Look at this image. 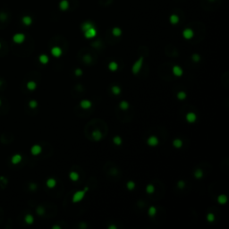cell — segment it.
<instances>
[{"mask_svg":"<svg viewBox=\"0 0 229 229\" xmlns=\"http://www.w3.org/2000/svg\"><path fill=\"white\" fill-rule=\"evenodd\" d=\"M89 190L88 187L84 188L83 190L81 191H77V192H75V193H73V197H72V202L73 203H78L80 202L82 199L84 198V196H85L86 193H87V191Z\"/></svg>","mask_w":229,"mask_h":229,"instance_id":"1","label":"cell"},{"mask_svg":"<svg viewBox=\"0 0 229 229\" xmlns=\"http://www.w3.org/2000/svg\"><path fill=\"white\" fill-rule=\"evenodd\" d=\"M143 60H144L143 57H139V59L136 60V62L133 64V67H132V72H133V74H138L140 73V71H141L143 65Z\"/></svg>","mask_w":229,"mask_h":229,"instance_id":"2","label":"cell"},{"mask_svg":"<svg viewBox=\"0 0 229 229\" xmlns=\"http://www.w3.org/2000/svg\"><path fill=\"white\" fill-rule=\"evenodd\" d=\"M96 35H97V31H96V29L94 28V26L88 29L87 31H84V37L88 39H93L94 37H96Z\"/></svg>","mask_w":229,"mask_h":229,"instance_id":"3","label":"cell"},{"mask_svg":"<svg viewBox=\"0 0 229 229\" xmlns=\"http://www.w3.org/2000/svg\"><path fill=\"white\" fill-rule=\"evenodd\" d=\"M159 139L158 137H156L155 135H152L150 137H149L148 140H147V144L150 147H156V146L159 145Z\"/></svg>","mask_w":229,"mask_h":229,"instance_id":"4","label":"cell"},{"mask_svg":"<svg viewBox=\"0 0 229 229\" xmlns=\"http://www.w3.org/2000/svg\"><path fill=\"white\" fill-rule=\"evenodd\" d=\"M193 36H194V32H193V31L192 29L187 28V29H185V30H183V37L185 39H193Z\"/></svg>","mask_w":229,"mask_h":229,"instance_id":"5","label":"cell"},{"mask_svg":"<svg viewBox=\"0 0 229 229\" xmlns=\"http://www.w3.org/2000/svg\"><path fill=\"white\" fill-rule=\"evenodd\" d=\"M42 148L41 146L39 145V144H35L31 148V153L33 155V156H38L39 154L41 153Z\"/></svg>","mask_w":229,"mask_h":229,"instance_id":"6","label":"cell"},{"mask_svg":"<svg viewBox=\"0 0 229 229\" xmlns=\"http://www.w3.org/2000/svg\"><path fill=\"white\" fill-rule=\"evenodd\" d=\"M185 118H186V121H187L188 123L193 124V123H195L196 120H197V114L194 112H189L186 114Z\"/></svg>","mask_w":229,"mask_h":229,"instance_id":"7","label":"cell"},{"mask_svg":"<svg viewBox=\"0 0 229 229\" xmlns=\"http://www.w3.org/2000/svg\"><path fill=\"white\" fill-rule=\"evenodd\" d=\"M63 50L61 47H53L51 48V54H52L53 57H59L62 56Z\"/></svg>","mask_w":229,"mask_h":229,"instance_id":"8","label":"cell"},{"mask_svg":"<svg viewBox=\"0 0 229 229\" xmlns=\"http://www.w3.org/2000/svg\"><path fill=\"white\" fill-rule=\"evenodd\" d=\"M172 72L174 73V75L177 76V77L182 76L183 73V69L180 67L179 65H174V66H173V69H172Z\"/></svg>","mask_w":229,"mask_h":229,"instance_id":"9","label":"cell"},{"mask_svg":"<svg viewBox=\"0 0 229 229\" xmlns=\"http://www.w3.org/2000/svg\"><path fill=\"white\" fill-rule=\"evenodd\" d=\"M13 41L15 42V43H17V44H22V43L24 41V39H25V36L22 33L15 34V35L13 36Z\"/></svg>","mask_w":229,"mask_h":229,"instance_id":"10","label":"cell"},{"mask_svg":"<svg viewBox=\"0 0 229 229\" xmlns=\"http://www.w3.org/2000/svg\"><path fill=\"white\" fill-rule=\"evenodd\" d=\"M80 106L82 109H89L91 108V106H92V103L91 101H90L89 99H82L81 102H80Z\"/></svg>","mask_w":229,"mask_h":229,"instance_id":"11","label":"cell"},{"mask_svg":"<svg viewBox=\"0 0 229 229\" xmlns=\"http://www.w3.org/2000/svg\"><path fill=\"white\" fill-rule=\"evenodd\" d=\"M23 160V157L21 154H14L12 158H11V163L13 165H17Z\"/></svg>","mask_w":229,"mask_h":229,"instance_id":"12","label":"cell"},{"mask_svg":"<svg viewBox=\"0 0 229 229\" xmlns=\"http://www.w3.org/2000/svg\"><path fill=\"white\" fill-rule=\"evenodd\" d=\"M91 136H92V139L94 141H98L102 139V133L99 130H94L91 133Z\"/></svg>","mask_w":229,"mask_h":229,"instance_id":"13","label":"cell"},{"mask_svg":"<svg viewBox=\"0 0 229 229\" xmlns=\"http://www.w3.org/2000/svg\"><path fill=\"white\" fill-rule=\"evenodd\" d=\"M46 185H47V188H49V189H53V188L56 187V185H57V180L55 179V178H48V179L47 180V182H46Z\"/></svg>","mask_w":229,"mask_h":229,"instance_id":"14","label":"cell"},{"mask_svg":"<svg viewBox=\"0 0 229 229\" xmlns=\"http://www.w3.org/2000/svg\"><path fill=\"white\" fill-rule=\"evenodd\" d=\"M69 178H70V180L73 181V182H77L79 180V178H80V175H79V174L77 172L73 171L69 174Z\"/></svg>","mask_w":229,"mask_h":229,"instance_id":"15","label":"cell"},{"mask_svg":"<svg viewBox=\"0 0 229 229\" xmlns=\"http://www.w3.org/2000/svg\"><path fill=\"white\" fill-rule=\"evenodd\" d=\"M24 221L27 225H32L34 223V217L31 214H27L24 217Z\"/></svg>","mask_w":229,"mask_h":229,"instance_id":"16","label":"cell"},{"mask_svg":"<svg viewBox=\"0 0 229 229\" xmlns=\"http://www.w3.org/2000/svg\"><path fill=\"white\" fill-rule=\"evenodd\" d=\"M59 7L62 11H66L69 8V2L67 0H62L59 4Z\"/></svg>","mask_w":229,"mask_h":229,"instance_id":"17","label":"cell"},{"mask_svg":"<svg viewBox=\"0 0 229 229\" xmlns=\"http://www.w3.org/2000/svg\"><path fill=\"white\" fill-rule=\"evenodd\" d=\"M217 200H218V202L219 204L224 205V204H226V203L227 202V197L225 195V194H220V195H218Z\"/></svg>","mask_w":229,"mask_h":229,"instance_id":"18","label":"cell"},{"mask_svg":"<svg viewBox=\"0 0 229 229\" xmlns=\"http://www.w3.org/2000/svg\"><path fill=\"white\" fill-rule=\"evenodd\" d=\"M39 60L42 65H47L48 61H49V57H47V55H45V54H42V55H40L39 57Z\"/></svg>","mask_w":229,"mask_h":229,"instance_id":"19","label":"cell"},{"mask_svg":"<svg viewBox=\"0 0 229 229\" xmlns=\"http://www.w3.org/2000/svg\"><path fill=\"white\" fill-rule=\"evenodd\" d=\"M26 87L29 91H34V90H36V88H37V83L34 81H30L27 82Z\"/></svg>","mask_w":229,"mask_h":229,"instance_id":"20","label":"cell"},{"mask_svg":"<svg viewBox=\"0 0 229 229\" xmlns=\"http://www.w3.org/2000/svg\"><path fill=\"white\" fill-rule=\"evenodd\" d=\"M108 69H109L110 71H112V72H115V71L118 69V64H117L116 62H114V61L110 62L109 64H108Z\"/></svg>","mask_w":229,"mask_h":229,"instance_id":"21","label":"cell"},{"mask_svg":"<svg viewBox=\"0 0 229 229\" xmlns=\"http://www.w3.org/2000/svg\"><path fill=\"white\" fill-rule=\"evenodd\" d=\"M111 91H112V93L114 94V95L118 96V95H120V93H121V88H120L119 86L114 85V86H112V88H111Z\"/></svg>","mask_w":229,"mask_h":229,"instance_id":"22","label":"cell"},{"mask_svg":"<svg viewBox=\"0 0 229 229\" xmlns=\"http://www.w3.org/2000/svg\"><path fill=\"white\" fill-rule=\"evenodd\" d=\"M173 146L174 148L180 149L183 146V141L181 139H174V141H173Z\"/></svg>","mask_w":229,"mask_h":229,"instance_id":"23","label":"cell"},{"mask_svg":"<svg viewBox=\"0 0 229 229\" xmlns=\"http://www.w3.org/2000/svg\"><path fill=\"white\" fill-rule=\"evenodd\" d=\"M194 176H195V178H197V179H200V178H202L203 176V170L201 169V168H197V169L194 171Z\"/></svg>","mask_w":229,"mask_h":229,"instance_id":"24","label":"cell"},{"mask_svg":"<svg viewBox=\"0 0 229 229\" xmlns=\"http://www.w3.org/2000/svg\"><path fill=\"white\" fill-rule=\"evenodd\" d=\"M129 103H128L127 101H125V100H123V101H121L119 103V107L120 109L122 110H127L128 108H129Z\"/></svg>","mask_w":229,"mask_h":229,"instance_id":"25","label":"cell"},{"mask_svg":"<svg viewBox=\"0 0 229 229\" xmlns=\"http://www.w3.org/2000/svg\"><path fill=\"white\" fill-rule=\"evenodd\" d=\"M122 142H123V140H122V138H121L120 136L116 135V136H114V138H113V143H114V145L120 146V145H122Z\"/></svg>","mask_w":229,"mask_h":229,"instance_id":"26","label":"cell"},{"mask_svg":"<svg viewBox=\"0 0 229 229\" xmlns=\"http://www.w3.org/2000/svg\"><path fill=\"white\" fill-rule=\"evenodd\" d=\"M112 34L114 37H119L121 34H122V30L118 27H114L112 30Z\"/></svg>","mask_w":229,"mask_h":229,"instance_id":"27","label":"cell"},{"mask_svg":"<svg viewBox=\"0 0 229 229\" xmlns=\"http://www.w3.org/2000/svg\"><path fill=\"white\" fill-rule=\"evenodd\" d=\"M169 20L172 24H177L178 22H179V17H178L176 14H172V15L170 16Z\"/></svg>","mask_w":229,"mask_h":229,"instance_id":"28","label":"cell"},{"mask_svg":"<svg viewBox=\"0 0 229 229\" xmlns=\"http://www.w3.org/2000/svg\"><path fill=\"white\" fill-rule=\"evenodd\" d=\"M148 214L149 217H155V215L157 214V208L154 207V206H151L149 208Z\"/></svg>","mask_w":229,"mask_h":229,"instance_id":"29","label":"cell"},{"mask_svg":"<svg viewBox=\"0 0 229 229\" xmlns=\"http://www.w3.org/2000/svg\"><path fill=\"white\" fill-rule=\"evenodd\" d=\"M154 192H155V186H154L153 184L149 183V184L147 185V187H146V193H149V194H151V193H153Z\"/></svg>","mask_w":229,"mask_h":229,"instance_id":"30","label":"cell"},{"mask_svg":"<svg viewBox=\"0 0 229 229\" xmlns=\"http://www.w3.org/2000/svg\"><path fill=\"white\" fill-rule=\"evenodd\" d=\"M91 27H93V24L91 23H89V22H86V23H84L82 25H81V30H82V31H87L88 29L91 28Z\"/></svg>","mask_w":229,"mask_h":229,"instance_id":"31","label":"cell"},{"mask_svg":"<svg viewBox=\"0 0 229 229\" xmlns=\"http://www.w3.org/2000/svg\"><path fill=\"white\" fill-rule=\"evenodd\" d=\"M186 92H184V91H179L178 93L176 94V97L177 99H179V100H183V99H186Z\"/></svg>","mask_w":229,"mask_h":229,"instance_id":"32","label":"cell"},{"mask_svg":"<svg viewBox=\"0 0 229 229\" xmlns=\"http://www.w3.org/2000/svg\"><path fill=\"white\" fill-rule=\"evenodd\" d=\"M135 183L133 182V181H129V182L126 183V188H127L129 191H132L133 190L134 188H135Z\"/></svg>","mask_w":229,"mask_h":229,"instance_id":"33","label":"cell"},{"mask_svg":"<svg viewBox=\"0 0 229 229\" xmlns=\"http://www.w3.org/2000/svg\"><path fill=\"white\" fill-rule=\"evenodd\" d=\"M29 107H31V109H35L38 107V102L35 99H31V101L29 102Z\"/></svg>","mask_w":229,"mask_h":229,"instance_id":"34","label":"cell"},{"mask_svg":"<svg viewBox=\"0 0 229 229\" xmlns=\"http://www.w3.org/2000/svg\"><path fill=\"white\" fill-rule=\"evenodd\" d=\"M36 212L39 216H43L45 214V208L42 207V206H39L36 209Z\"/></svg>","mask_w":229,"mask_h":229,"instance_id":"35","label":"cell"},{"mask_svg":"<svg viewBox=\"0 0 229 229\" xmlns=\"http://www.w3.org/2000/svg\"><path fill=\"white\" fill-rule=\"evenodd\" d=\"M207 220L209 223H212L215 220V215L213 213H208V215H207Z\"/></svg>","mask_w":229,"mask_h":229,"instance_id":"36","label":"cell"},{"mask_svg":"<svg viewBox=\"0 0 229 229\" xmlns=\"http://www.w3.org/2000/svg\"><path fill=\"white\" fill-rule=\"evenodd\" d=\"M192 60H193V62H199L200 60V56L198 55V54H193L192 56Z\"/></svg>","mask_w":229,"mask_h":229,"instance_id":"37","label":"cell"},{"mask_svg":"<svg viewBox=\"0 0 229 229\" xmlns=\"http://www.w3.org/2000/svg\"><path fill=\"white\" fill-rule=\"evenodd\" d=\"M185 186V182L184 181H183V180H180V181H178L177 182V187L179 188V189H183Z\"/></svg>","mask_w":229,"mask_h":229,"instance_id":"38","label":"cell"},{"mask_svg":"<svg viewBox=\"0 0 229 229\" xmlns=\"http://www.w3.org/2000/svg\"><path fill=\"white\" fill-rule=\"evenodd\" d=\"M91 60H92V58H91V55H89V54H87V55H85L83 57V61L85 63H87V64H89V63L91 62Z\"/></svg>","mask_w":229,"mask_h":229,"instance_id":"39","label":"cell"},{"mask_svg":"<svg viewBox=\"0 0 229 229\" xmlns=\"http://www.w3.org/2000/svg\"><path fill=\"white\" fill-rule=\"evenodd\" d=\"M29 188H30V190H31V191H35V190H37L38 186H37V184L35 183H30V186H29Z\"/></svg>","mask_w":229,"mask_h":229,"instance_id":"40","label":"cell"},{"mask_svg":"<svg viewBox=\"0 0 229 229\" xmlns=\"http://www.w3.org/2000/svg\"><path fill=\"white\" fill-rule=\"evenodd\" d=\"M74 74L76 76H81L82 74V70H81V68H76L75 71H74Z\"/></svg>","mask_w":229,"mask_h":229,"instance_id":"41","label":"cell"},{"mask_svg":"<svg viewBox=\"0 0 229 229\" xmlns=\"http://www.w3.org/2000/svg\"><path fill=\"white\" fill-rule=\"evenodd\" d=\"M23 23L26 24V25H30V24L31 23V19L30 18V17H24Z\"/></svg>","mask_w":229,"mask_h":229,"instance_id":"42","label":"cell"},{"mask_svg":"<svg viewBox=\"0 0 229 229\" xmlns=\"http://www.w3.org/2000/svg\"><path fill=\"white\" fill-rule=\"evenodd\" d=\"M0 181H2V182L5 183V184H6V183H7V182H8L7 179H6L5 176H0Z\"/></svg>","mask_w":229,"mask_h":229,"instance_id":"43","label":"cell"},{"mask_svg":"<svg viewBox=\"0 0 229 229\" xmlns=\"http://www.w3.org/2000/svg\"><path fill=\"white\" fill-rule=\"evenodd\" d=\"M110 172H111V174H114V175L117 174V169H116V168H112V169L110 170Z\"/></svg>","mask_w":229,"mask_h":229,"instance_id":"44","label":"cell"},{"mask_svg":"<svg viewBox=\"0 0 229 229\" xmlns=\"http://www.w3.org/2000/svg\"><path fill=\"white\" fill-rule=\"evenodd\" d=\"M116 226L115 225H110L109 227H108V229H116Z\"/></svg>","mask_w":229,"mask_h":229,"instance_id":"45","label":"cell"},{"mask_svg":"<svg viewBox=\"0 0 229 229\" xmlns=\"http://www.w3.org/2000/svg\"><path fill=\"white\" fill-rule=\"evenodd\" d=\"M52 228H53V229H60L61 227H60L59 226H53Z\"/></svg>","mask_w":229,"mask_h":229,"instance_id":"46","label":"cell"},{"mask_svg":"<svg viewBox=\"0 0 229 229\" xmlns=\"http://www.w3.org/2000/svg\"><path fill=\"white\" fill-rule=\"evenodd\" d=\"M1 105H2V100L0 99V106H1Z\"/></svg>","mask_w":229,"mask_h":229,"instance_id":"47","label":"cell"},{"mask_svg":"<svg viewBox=\"0 0 229 229\" xmlns=\"http://www.w3.org/2000/svg\"><path fill=\"white\" fill-rule=\"evenodd\" d=\"M0 47H1V44H0Z\"/></svg>","mask_w":229,"mask_h":229,"instance_id":"48","label":"cell"}]
</instances>
